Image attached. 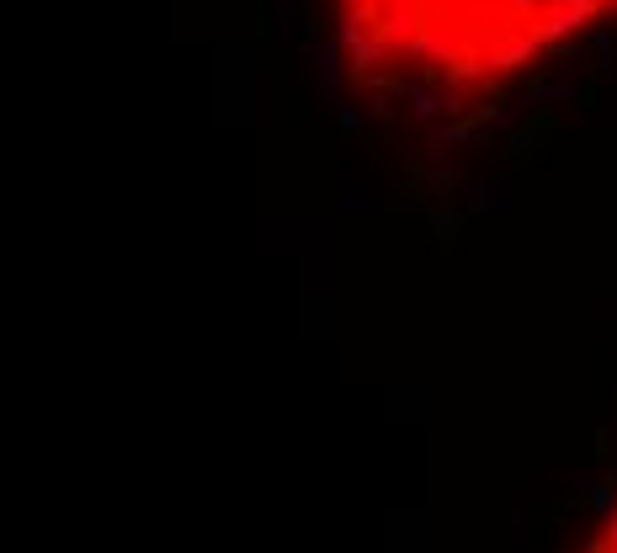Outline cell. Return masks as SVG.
<instances>
[{"label":"cell","mask_w":617,"mask_h":553,"mask_svg":"<svg viewBox=\"0 0 617 553\" xmlns=\"http://www.w3.org/2000/svg\"><path fill=\"white\" fill-rule=\"evenodd\" d=\"M346 64L368 86L495 91L591 32L617 0H330Z\"/></svg>","instance_id":"1"},{"label":"cell","mask_w":617,"mask_h":553,"mask_svg":"<svg viewBox=\"0 0 617 553\" xmlns=\"http://www.w3.org/2000/svg\"><path fill=\"white\" fill-rule=\"evenodd\" d=\"M591 553H617V506H612V516H607V527L596 532V543H591Z\"/></svg>","instance_id":"2"}]
</instances>
